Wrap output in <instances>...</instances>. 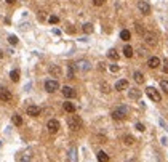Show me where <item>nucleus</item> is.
I'll list each match as a JSON object with an SVG mask.
<instances>
[{
  "label": "nucleus",
  "mask_w": 168,
  "mask_h": 162,
  "mask_svg": "<svg viewBox=\"0 0 168 162\" xmlns=\"http://www.w3.org/2000/svg\"><path fill=\"white\" fill-rule=\"evenodd\" d=\"M128 112H130L128 106H119L117 109L112 111V119L114 120H123L128 116Z\"/></svg>",
  "instance_id": "f257e3e1"
},
{
  "label": "nucleus",
  "mask_w": 168,
  "mask_h": 162,
  "mask_svg": "<svg viewBox=\"0 0 168 162\" xmlns=\"http://www.w3.org/2000/svg\"><path fill=\"white\" fill-rule=\"evenodd\" d=\"M67 127L74 132L80 130L82 128V119L78 117V116H69L67 117Z\"/></svg>",
  "instance_id": "f03ea898"
},
{
  "label": "nucleus",
  "mask_w": 168,
  "mask_h": 162,
  "mask_svg": "<svg viewBox=\"0 0 168 162\" xmlns=\"http://www.w3.org/2000/svg\"><path fill=\"white\" fill-rule=\"evenodd\" d=\"M58 88H59V82L56 80V79H48V80L45 82V90L48 92V93H55Z\"/></svg>",
  "instance_id": "7ed1b4c3"
},
{
  "label": "nucleus",
  "mask_w": 168,
  "mask_h": 162,
  "mask_svg": "<svg viewBox=\"0 0 168 162\" xmlns=\"http://www.w3.org/2000/svg\"><path fill=\"white\" fill-rule=\"evenodd\" d=\"M146 93H147L149 98H151L152 101H155V103H160V101H162V95L158 93V92L154 88V87H147V88H146Z\"/></svg>",
  "instance_id": "20e7f679"
},
{
  "label": "nucleus",
  "mask_w": 168,
  "mask_h": 162,
  "mask_svg": "<svg viewBox=\"0 0 168 162\" xmlns=\"http://www.w3.org/2000/svg\"><path fill=\"white\" fill-rule=\"evenodd\" d=\"M144 42H146L149 47H155L157 45V35L154 32H146L144 34Z\"/></svg>",
  "instance_id": "39448f33"
},
{
  "label": "nucleus",
  "mask_w": 168,
  "mask_h": 162,
  "mask_svg": "<svg viewBox=\"0 0 168 162\" xmlns=\"http://www.w3.org/2000/svg\"><path fill=\"white\" fill-rule=\"evenodd\" d=\"M46 128H48L50 133H58V130H59V120L50 119L48 124H46Z\"/></svg>",
  "instance_id": "423d86ee"
},
{
  "label": "nucleus",
  "mask_w": 168,
  "mask_h": 162,
  "mask_svg": "<svg viewBox=\"0 0 168 162\" xmlns=\"http://www.w3.org/2000/svg\"><path fill=\"white\" fill-rule=\"evenodd\" d=\"M138 10L143 13V15H149L151 13V5L146 2V0H139L138 2Z\"/></svg>",
  "instance_id": "0eeeda50"
},
{
  "label": "nucleus",
  "mask_w": 168,
  "mask_h": 162,
  "mask_svg": "<svg viewBox=\"0 0 168 162\" xmlns=\"http://www.w3.org/2000/svg\"><path fill=\"white\" fill-rule=\"evenodd\" d=\"M11 93L10 90L3 88V87H0V101H3V103H8V101H11Z\"/></svg>",
  "instance_id": "6e6552de"
},
{
  "label": "nucleus",
  "mask_w": 168,
  "mask_h": 162,
  "mask_svg": "<svg viewBox=\"0 0 168 162\" xmlns=\"http://www.w3.org/2000/svg\"><path fill=\"white\" fill-rule=\"evenodd\" d=\"M61 92H63V95L66 96L67 100H71V98H75V96H77V92L74 90L72 87H67V85H66V87H63V90H61Z\"/></svg>",
  "instance_id": "1a4fd4ad"
},
{
  "label": "nucleus",
  "mask_w": 168,
  "mask_h": 162,
  "mask_svg": "<svg viewBox=\"0 0 168 162\" xmlns=\"http://www.w3.org/2000/svg\"><path fill=\"white\" fill-rule=\"evenodd\" d=\"M26 112L29 114V116H32V117H37V116H40L42 109L39 108V106H35V104H31V106H27Z\"/></svg>",
  "instance_id": "9d476101"
},
{
  "label": "nucleus",
  "mask_w": 168,
  "mask_h": 162,
  "mask_svg": "<svg viewBox=\"0 0 168 162\" xmlns=\"http://www.w3.org/2000/svg\"><path fill=\"white\" fill-rule=\"evenodd\" d=\"M162 64V61H160V58H157V56H151L147 59V66L151 68V69H155V68H158Z\"/></svg>",
  "instance_id": "9b49d317"
},
{
  "label": "nucleus",
  "mask_w": 168,
  "mask_h": 162,
  "mask_svg": "<svg viewBox=\"0 0 168 162\" xmlns=\"http://www.w3.org/2000/svg\"><path fill=\"white\" fill-rule=\"evenodd\" d=\"M48 72L51 74V76L53 77H61V68L58 66V64H51V66L48 68Z\"/></svg>",
  "instance_id": "f8f14e48"
},
{
  "label": "nucleus",
  "mask_w": 168,
  "mask_h": 162,
  "mask_svg": "<svg viewBox=\"0 0 168 162\" xmlns=\"http://www.w3.org/2000/svg\"><path fill=\"white\" fill-rule=\"evenodd\" d=\"M75 68L78 69V71H88L91 66H90V63L88 61H85V59H82V61H78V63H75Z\"/></svg>",
  "instance_id": "ddd939ff"
},
{
  "label": "nucleus",
  "mask_w": 168,
  "mask_h": 162,
  "mask_svg": "<svg viewBox=\"0 0 168 162\" xmlns=\"http://www.w3.org/2000/svg\"><path fill=\"white\" fill-rule=\"evenodd\" d=\"M127 88H128V80H125V79L117 80V84H115V90L122 92V90H127Z\"/></svg>",
  "instance_id": "4468645a"
},
{
  "label": "nucleus",
  "mask_w": 168,
  "mask_h": 162,
  "mask_svg": "<svg viewBox=\"0 0 168 162\" xmlns=\"http://www.w3.org/2000/svg\"><path fill=\"white\" fill-rule=\"evenodd\" d=\"M128 96L131 100H139L141 98V90H138V88H131L128 92Z\"/></svg>",
  "instance_id": "2eb2a0df"
},
{
  "label": "nucleus",
  "mask_w": 168,
  "mask_h": 162,
  "mask_svg": "<svg viewBox=\"0 0 168 162\" xmlns=\"http://www.w3.org/2000/svg\"><path fill=\"white\" fill-rule=\"evenodd\" d=\"M63 108H64V111H66V112H75V104L74 103H71V101H66V103L63 104Z\"/></svg>",
  "instance_id": "dca6fc26"
},
{
  "label": "nucleus",
  "mask_w": 168,
  "mask_h": 162,
  "mask_svg": "<svg viewBox=\"0 0 168 162\" xmlns=\"http://www.w3.org/2000/svg\"><path fill=\"white\" fill-rule=\"evenodd\" d=\"M11 122L15 124L16 127H19V125H22V117H21L19 114H13L11 116Z\"/></svg>",
  "instance_id": "f3484780"
},
{
  "label": "nucleus",
  "mask_w": 168,
  "mask_h": 162,
  "mask_svg": "<svg viewBox=\"0 0 168 162\" xmlns=\"http://www.w3.org/2000/svg\"><path fill=\"white\" fill-rule=\"evenodd\" d=\"M133 79H134L136 84H143V82H144V76H143V72H139V71H136L133 74Z\"/></svg>",
  "instance_id": "a211bd4d"
},
{
  "label": "nucleus",
  "mask_w": 168,
  "mask_h": 162,
  "mask_svg": "<svg viewBox=\"0 0 168 162\" xmlns=\"http://www.w3.org/2000/svg\"><path fill=\"white\" fill-rule=\"evenodd\" d=\"M120 39L123 40V42H128L130 39H131V34H130V31H127V29H123L122 32H120Z\"/></svg>",
  "instance_id": "6ab92c4d"
},
{
  "label": "nucleus",
  "mask_w": 168,
  "mask_h": 162,
  "mask_svg": "<svg viewBox=\"0 0 168 162\" xmlns=\"http://www.w3.org/2000/svg\"><path fill=\"white\" fill-rule=\"evenodd\" d=\"M98 160L99 162H109V156H107L104 151H99L98 152Z\"/></svg>",
  "instance_id": "aec40b11"
},
{
  "label": "nucleus",
  "mask_w": 168,
  "mask_h": 162,
  "mask_svg": "<svg viewBox=\"0 0 168 162\" xmlns=\"http://www.w3.org/2000/svg\"><path fill=\"white\" fill-rule=\"evenodd\" d=\"M123 55L127 58H131L133 56V48L130 47V45H125V47H123Z\"/></svg>",
  "instance_id": "412c9836"
},
{
  "label": "nucleus",
  "mask_w": 168,
  "mask_h": 162,
  "mask_svg": "<svg viewBox=\"0 0 168 162\" xmlns=\"http://www.w3.org/2000/svg\"><path fill=\"white\" fill-rule=\"evenodd\" d=\"M82 29H83V32H87V34H91L93 32V24L91 22H85V24L82 26Z\"/></svg>",
  "instance_id": "4be33fe9"
},
{
  "label": "nucleus",
  "mask_w": 168,
  "mask_h": 162,
  "mask_svg": "<svg viewBox=\"0 0 168 162\" xmlns=\"http://www.w3.org/2000/svg\"><path fill=\"white\" fill-rule=\"evenodd\" d=\"M123 143H125L127 146H131L133 143H134V138H133L131 135H125V136H123Z\"/></svg>",
  "instance_id": "5701e85b"
},
{
  "label": "nucleus",
  "mask_w": 168,
  "mask_h": 162,
  "mask_svg": "<svg viewBox=\"0 0 168 162\" xmlns=\"http://www.w3.org/2000/svg\"><path fill=\"white\" fill-rule=\"evenodd\" d=\"M69 159H71L72 162L77 160V149L75 148H71V151H69Z\"/></svg>",
  "instance_id": "b1692460"
},
{
  "label": "nucleus",
  "mask_w": 168,
  "mask_h": 162,
  "mask_svg": "<svg viewBox=\"0 0 168 162\" xmlns=\"http://www.w3.org/2000/svg\"><path fill=\"white\" fill-rule=\"evenodd\" d=\"M10 79L13 82H18V80H19V71H16V69H15V71H11L10 72Z\"/></svg>",
  "instance_id": "393cba45"
},
{
  "label": "nucleus",
  "mask_w": 168,
  "mask_h": 162,
  "mask_svg": "<svg viewBox=\"0 0 168 162\" xmlns=\"http://www.w3.org/2000/svg\"><path fill=\"white\" fill-rule=\"evenodd\" d=\"M107 56H109L111 59H119V52H117V50H114V48H112V50H109Z\"/></svg>",
  "instance_id": "a878e982"
},
{
  "label": "nucleus",
  "mask_w": 168,
  "mask_h": 162,
  "mask_svg": "<svg viewBox=\"0 0 168 162\" xmlns=\"http://www.w3.org/2000/svg\"><path fill=\"white\" fill-rule=\"evenodd\" d=\"M134 27H136V32H138L139 35H144V34H146V29L143 27V24H139V22H136V24H134Z\"/></svg>",
  "instance_id": "bb28decb"
},
{
  "label": "nucleus",
  "mask_w": 168,
  "mask_h": 162,
  "mask_svg": "<svg viewBox=\"0 0 168 162\" xmlns=\"http://www.w3.org/2000/svg\"><path fill=\"white\" fill-rule=\"evenodd\" d=\"M29 160H31V154L29 152H22L19 157V162H29Z\"/></svg>",
  "instance_id": "cd10ccee"
},
{
  "label": "nucleus",
  "mask_w": 168,
  "mask_h": 162,
  "mask_svg": "<svg viewBox=\"0 0 168 162\" xmlns=\"http://www.w3.org/2000/svg\"><path fill=\"white\" fill-rule=\"evenodd\" d=\"M67 79H74V66L72 64L67 66Z\"/></svg>",
  "instance_id": "c85d7f7f"
},
{
  "label": "nucleus",
  "mask_w": 168,
  "mask_h": 162,
  "mask_svg": "<svg viewBox=\"0 0 168 162\" xmlns=\"http://www.w3.org/2000/svg\"><path fill=\"white\" fill-rule=\"evenodd\" d=\"M160 88L163 90V93H168V82L167 80H162L160 82Z\"/></svg>",
  "instance_id": "c756f323"
},
{
  "label": "nucleus",
  "mask_w": 168,
  "mask_h": 162,
  "mask_svg": "<svg viewBox=\"0 0 168 162\" xmlns=\"http://www.w3.org/2000/svg\"><path fill=\"white\" fill-rule=\"evenodd\" d=\"M8 42H10L11 45H16L18 44V37L16 35H10V37H8Z\"/></svg>",
  "instance_id": "7c9ffc66"
},
{
  "label": "nucleus",
  "mask_w": 168,
  "mask_h": 162,
  "mask_svg": "<svg viewBox=\"0 0 168 162\" xmlns=\"http://www.w3.org/2000/svg\"><path fill=\"white\" fill-rule=\"evenodd\" d=\"M48 21L51 22V24H58V22H59V18L53 15V16H50V20H48Z\"/></svg>",
  "instance_id": "2f4dec72"
},
{
  "label": "nucleus",
  "mask_w": 168,
  "mask_h": 162,
  "mask_svg": "<svg viewBox=\"0 0 168 162\" xmlns=\"http://www.w3.org/2000/svg\"><path fill=\"white\" fill-rule=\"evenodd\" d=\"M104 2H106V0H93V5H95V7H102V5H104Z\"/></svg>",
  "instance_id": "473e14b6"
},
{
  "label": "nucleus",
  "mask_w": 168,
  "mask_h": 162,
  "mask_svg": "<svg viewBox=\"0 0 168 162\" xmlns=\"http://www.w3.org/2000/svg\"><path fill=\"white\" fill-rule=\"evenodd\" d=\"M109 71H111V72H117V71H119V64H111V66H109Z\"/></svg>",
  "instance_id": "72a5a7b5"
},
{
  "label": "nucleus",
  "mask_w": 168,
  "mask_h": 162,
  "mask_svg": "<svg viewBox=\"0 0 168 162\" xmlns=\"http://www.w3.org/2000/svg\"><path fill=\"white\" fill-rule=\"evenodd\" d=\"M136 130H138V132H144V130H146V127H144L143 124L138 122V124H136Z\"/></svg>",
  "instance_id": "f704fd0d"
},
{
  "label": "nucleus",
  "mask_w": 168,
  "mask_h": 162,
  "mask_svg": "<svg viewBox=\"0 0 168 162\" xmlns=\"http://www.w3.org/2000/svg\"><path fill=\"white\" fill-rule=\"evenodd\" d=\"M162 71L165 72V74H168V61H163V66H162Z\"/></svg>",
  "instance_id": "c9c22d12"
},
{
  "label": "nucleus",
  "mask_w": 168,
  "mask_h": 162,
  "mask_svg": "<svg viewBox=\"0 0 168 162\" xmlns=\"http://www.w3.org/2000/svg\"><path fill=\"white\" fill-rule=\"evenodd\" d=\"M101 92L107 93V92H109V85H107V84H102V85H101Z\"/></svg>",
  "instance_id": "e433bc0d"
},
{
  "label": "nucleus",
  "mask_w": 168,
  "mask_h": 162,
  "mask_svg": "<svg viewBox=\"0 0 168 162\" xmlns=\"http://www.w3.org/2000/svg\"><path fill=\"white\" fill-rule=\"evenodd\" d=\"M147 55V50L146 48H139V56H146Z\"/></svg>",
  "instance_id": "4c0bfd02"
},
{
  "label": "nucleus",
  "mask_w": 168,
  "mask_h": 162,
  "mask_svg": "<svg viewBox=\"0 0 168 162\" xmlns=\"http://www.w3.org/2000/svg\"><path fill=\"white\" fill-rule=\"evenodd\" d=\"M39 18H40V20H42V21H43V20H45V15H43V11H40V13H39Z\"/></svg>",
  "instance_id": "58836bf2"
},
{
  "label": "nucleus",
  "mask_w": 168,
  "mask_h": 162,
  "mask_svg": "<svg viewBox=\"0 0 168 162\" xmlns=\"http://www.w3.org/2000/svg\"><path fill=\"white\" fill-rule=\"evenodd\" d=\"M5 2H7V3H10V5H11V3H15L16 0H5Z\"/></svg>",
  "instance_id": "ea45409f"
},
{
  "label": "nucleus",
  "mask_w": 168,
  "mask_h": 162,
  "mask_svg": "<svg viewBox=\"0 0 168 162\" xmlns=\"http://www.w3.org/2000/svg\"><path fill=\"white\" fill-rule=\"evenodd\" d=\"M3 56V53H2V50H0V58H2Z\"/></svg>",
  "instance_id": "a19ab883"
}]
</instances>
